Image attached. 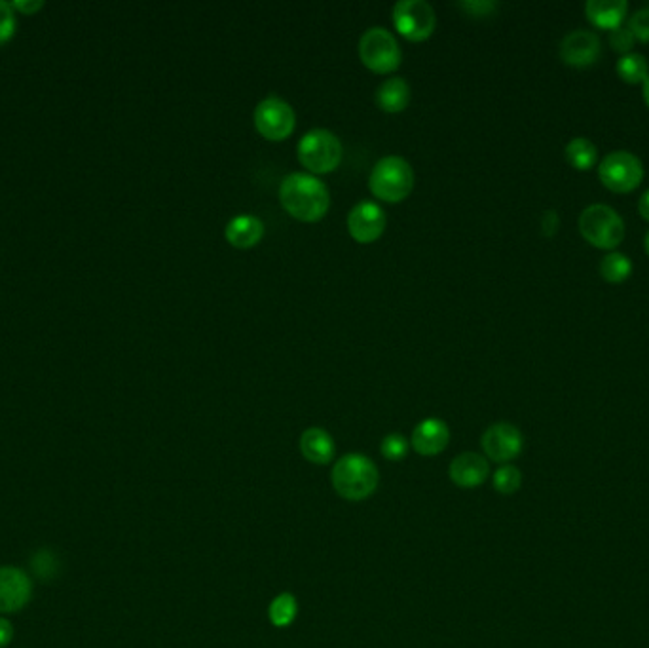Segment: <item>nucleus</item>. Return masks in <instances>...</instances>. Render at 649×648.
Wrapping results in <instances>:
<instances>
[{"instance_id": "1", "label": "nucleus", "mask_w": 649, "mask_h": 648, "mask_svg": "<svg viewBox=\"0 0 649 648\" xmlns=\"http://www.w3.org/2000/svg\"><path fill=\"white\" fill-rule=\"evenodd\" d=\"M283 208L300 221H316L329 210V189L312 173H289L279 185Z\"/></svg>"}, {"instance_id": "2", "label": "nucleus", "mask_w": 649, "mask_h": 648, "mask_svg": "<svg viewBox=\"0 0 649 648\" xmlns=\"http://www.w3.org/2000/svg\"><path fill=\"white\" fill-rule=\"evenodd\" d=\"M380 474L371 458L350 453L340 458L333 468L334 491L346 500L359 502L374 495Z\"/></svg>"}, {"instance_id": "3", "label": "nucleus", "mask_w": 649, "mask_h": 648, "mask_svg": "<svg viewBox=\"0 0 649 648\" xmlns=\"http://www.w3.org/2000/svg\"><path fill=\"white\" fill-rule=\"evenodd\" d=\"M369 187L374 196L397 202L407 198L408 192L412 191L414 172L405 158L391 154L376 162L369 177Z\"/></svg>"}, {"instance_id": "4", "label": "nucleus", "mask_w": 649, "mask_h": 648, "mask_svg": "<svg viewBox=\"0 0 649 648\" xmlns=\"http://www.w3.org/2000/svg\"><path fill=\"white\" fill-rule=\"evenodd\" d=\"M579 230L596 248L613 249L625 238V223L617 211L606 204H593L579 215Z\"/></svg>"}, {"instance_id": "5", "label": "nucleus", "mask_w": 649, "mask_h": 648, "mask_svg": "<svg viewBox=\"0 0 649 648\" xmlns=\"http://www.w3.org/2000/svg\"><path fill=\"white\" fill-rule=\"evenodd\" d=\"M298 158L310 172H331L340 164L342 143L331 130H310L298 143Z\"/></svg>"}, {"instance_id": "6", "label": "nucleus", "mask_w": 649, "mask_h": 648, "mask_svg": "<svg viewBox=\"0 0 649 648\" xmlns=\"http://www.w3.org/2000/svg\"><path fill=\"white\" fill-rule=\"evenodd\" d=\"M359 56L376 73H388L399 67L401 48L386 27H371L359 40Z\"/></svg>"}, {"instance_id": "7", "label": "nucleus", "mask_w": 649, "mask_h": 648, "mask_svg": "<svg viewBox=\"0 0 649 648\" xmlns=\"http://www.w3.org/2000/svg\"><path fill=\"white\" fill-rule=\"evenodd\" d=\"M600 181L613 192H631L642 183L644 166L636 154L629 151H613L598 168Z\"/></svg>"}, {"instance_id": "8", "label": "nucleus", "mask_w": 649, "mask_h": 648, "mask_svg": "<svg viewBox=\"0 0 649 648\" xmlns=\"http://www.w3.org/2000/svg\"><path fill=\"white\" fill-rule=\"evenodd\" d=\"M295 122V109L283 97H264L255 109V124L268 139H285L295 130Z\"/></svg>"}, {"instance_id": "9", "label": "nucleus", "mask_w": 649, "mask_h": 648, "mask_svg": "<svg viewBox=\"0 0 649 648\" xmlns=\"http://www.w3.org/2000/svg\"><path fill=\"white\" fill-rule=\"evenodd\" d=\"M397 29L410 40L429 37L435 29V10L426 0H399L393 6Z\"/></svg>"}, {"instance_id": "10", "label": "nucleus", "mask_w": 649, "mask_h": 648, "mask_svg": "<svg viewBox=\"0 0 649 648\" xmlns=\"http://www.w3.org/2000/svg\"><path fill=\"white\" fill-rule=\"evenodd\" d=\"M484 453L494 462H511L522 453L524 439L519 428L509 422H496L483 434Z\"/></svg>"}, {"instance_id": "11", "label": "nucleus", "mask_w": 649, "mask_h": 648, "mask_svg": "<svg viewBox=\"0 0 649 648\" xmlns=\"http://www.w3.org/2000/svg\"><path fill=\"white\" fill-rule=\"evenodd\" d=\"M348 229L357 242H372L386 229V213L376 202H359L348 215Z\"/></svg>"}, {"instance_id": "12", "label": "nucleus", "mask_w": 649, "mask_h": 648, "mask_svg": "<svg viewBox=\"0 0 649 648\" xmlns=\"http://www.w3.org/2000/svg\"><path fill=\"white\" fill-rule=\"evenodd\" d=\"M600 52H602L600 37L587 29L572 31L560 42V58L574 67L591 65L598 59Z\"/></svg>"}, {"instance_id": "13", "label": "nucleus", "mask_w": 649, "mask_h": 648, "mask_svg": "<svg viewBox=\"0 0 649 648\" xmlns=\"http://www.w3.org/2000/svg\"><path fill=\"white\" fill-rule=\"evenodd\" d=\"M33 593L31 580L21 569H0V612H16L23 609Z\"/></svg>"}, {"instance_id": "14", "label": "nucleus", "mask_w": 649, "mask_h": 648, "mask_svg": "<svg viewBox=\"0 0 649 648\" xmlns=\"http://www.w3.org/2000/svg\"><path fill=\"white\" fill-rule=\"evenodd\" d=\"M490 474V466L488 460L481 457L479 453H462L450 462L448 468V476L458 485L464 489H473L483 485L484 481L488 479Z\"/></svg>"}, {"instance_id": "15", "label": "nucleus", "mask_w": 649, "mask_h": 648, "mask_svg": "<svg viewBox=\"0 0 649 648\" xmlns=\"http://www.w3.org/2000/svg\"><path fill=\"white\" fill-rule=\"evenodd\" d=\"M450 439L446 422L439 419L422 420L412 432V447L424 457H435L443 453Z\"/></svg>"}, {"instance_id": "16", "label": "nucleus", "mask_w": 649, "mask_h": 648, "mask_svg": "<svg viewBox=\"0 0 649 648\" xmlns=\"http://www.w3.org/2000/svg\"><path fill=\"white\" fill-rule=\"evenodd\" d=\"M264 234V225L259 217L242 213L228 221L226 225V238L236 248H251L259 242Z\"/></svg>"}, {"instance_id": "17", "label": "nucleus", "mask_w": 649, "mask_h": 648, "mask_svg": "<svg viewBox=\"0 0 649 648\" xmlns=\"http://www.w3.org/2000/svg\"><path fill=\"white\" fill-rule=\"evenodd\" d=\"M300 451L312 464H329L334 458V439L323 428H308L300 438Z\"/></svg>"}, {"instance_id": "18", "label": "nucleus", "mask_w": 649, "mask_h": 648, "mask_svg": "<svg viewBox=\"0 0 649 648\" xmlns=\"http://www.w3.org/2000/svg\"><path fill=\"white\" fill-rule=\"evenodd\" d=\"M629 4L625 0H589L585 14L594 25L604 29H615L627 16Z\"/></svg>"}, {"instance_id": "19", "label": "nucleus", "mask_w": 649, "mask_h": 648, "mask_svg": "<svg viewBox=\"0 0 649 648\" xmlns=\"http://www.w3.org/2000/svg\"><path fill=\"white\" fill-rule=\"evenodd\" d=\"M408 101H410V86L405 78H388L376 90V103L382 111L399 113L407 107Z\"/></svg>"}, {"instance_id": "20", "label": "nucleus", "mask_w": 649, "mask_h": 648, "mask_svg": "<svg viewBox=\"0 0 649 648\" xmlns=\"http://www.w3.org/2000/svg\"><path fill=\"white\" fill-rule=\"evenodd\" d=\"M298 614L297 597L291 593H279L268 607L270 622L276 628H289Z\"/></svg>"}, {"instance_id": "21", "label": "nucleus", "mask_w": 649, "mask_h": 648, "mask_svg": "<svg viewBox=\"0 0 649 648\" xmlns=\"http://www.w3.org/2000/svg\"><path fill=\"white\" fill-rule=\"evenodd\" d=\"M596 145L587 137H575L566 147V158L577 170H589L596 162Z\"/></svg>"}, {"instance_id": "22", "label": "nucleus", "mask_w": 649, "mask_h": 648, "mask_svg": "<svg viewBox=\"0 0 649 648\" xmlns=\"http://www.w3.org/2000/svg\"><path fill=\"white\" fill-rule=\"evenodd\" d=\"M632 272L631 259L625 253L613 251L610 255H606L600 263V274L604 276V280L617 284V282H625Z\"/></svg>"}, {"instance_id": "23", "label": "nucleus", "mask_w": 649, "mask_h": 648, "mask_svg": "<svg viewBox=\"0 0 649 648\" xmlns=\"http://www.w3.org/2000/svg\"><path fill=\"white\" fill-rule=\"evenodd\" d=\"M617 73L623 80L632 82V84L644 82L649 75L648 59L644 58L642 54L629 52L617 61Z\"/></svg>"}, {"instance_id": "24", "label": "nucleus", "mask_w": 649, "mask_h": 648, "mask_svg": "<svg viewBox=\"0 0 649 648\" xmlns=\"http://www.w3.org/2000/svg\"><path fill=\"white\" fill-rule=\"evenodd\" d=\"M522 485V474L515 466H501L494 474V487L501 495H513Z\"/></svg>"}, {"instance_id": "25", "label": "nucleus", "mask_w": 649, "mask_h": 648, "mask_svg": "<svg viewBox=\"0 0 649 648\" xmlns=\"http://www.w3.org/2000/svg\"><path fill=\"white\" fill-rule=\"evenodd\" d=\"M408 441L401 434H390L382 439V455L388 460H403L407 457Z\"/></svg>"}, {"instance_id": "26", "label": "nucleus", "mask_w": 649, "mask_h": 648, "mask_svg": "<svg viewBox=\"0 0 649 648\" xmlns=\"http://www.w3.org/2000/svg\"><path fill=\"white\" fill-rule=\"evenodd\" d=\"M14 33H16L14 6L6 0H0V44L12 39Z\"/></svg>"}, {"instance_id": "27", "label": "nucleus", "mask_w": 649, "mask_h": 648, "mask_svg": "<svg viewBox=\"0 0 649 648\" xmlns=\"http://www.w3.org/2000/svg\"><path fill=\"white\" fill-rule=\"evenodd\" d=\"M629 31L634 39L649 40V8L634 12L629 21Z\"/></svg>"}, {"instance_id": "28", "label": "nucleus", "mask_w": 649, "mask_h": 648, "mask_svg": "<svg viewBox=\"0 0 649 648\" xmlns=\"http://www.w3.org/2000/svg\"><path fill=\"white\" fill-rule=\"evenodd\" d=\"M610 44H612L617 52L629 54V50H631L632 44H634V37H632L631 31H629V27H621L619 25V27L612 29Z\"/></svg>"}, {"instance_id": "29", "label": "nucleus", "mask_w": 649, "mask_h": 648, "mask_svg": "<svg viewBox=\"0 0 649 648\" xmlns=\"http://www.w3.org/2000/svg\"><path fill=\"white\" fill-rule=\"evenodd\" d=\"M12 637H14V628H12V624H10L8 620L0 618V648L10 645Z\"/></svg>"}, {"instance_id": "30", "label": "nucleus", "mask_w": 649, "mask_h": 648, "mask_svg": "<svg viewBox=\"0 0 649 648\" xmlns=\"http://www.w3.org/2000/svg\"><path fill=\"white\" fill-rule=\"evenodd\" d=\"M462 6H464V8H467V10H473V12H477V14L481 16V14H486V12L494 10V8H496V2H464Z\"/></svg>"}, {"instance_id": "31", "label": "nucleus", "mask_w": 649, "mask_h": 648, "mask_svg": "<svg viewBox=\"0 0 649 648\" xmlns=\"http://www.w3.org/2000/svg\"><path fill=\"white\" fill-rule=\"evenodd\" d=\"M14 8H18V10H21V12H29V14H33V12H37L38 8H42L44 6V2H40V0H35V2H25V0H16L14 4H12Z\"/></svg>"}, {"instance_id": "32", "label": "nucleus", "mask_w": 649, "mask_h": 648, "mask_svg": "<svg viewBox=\"0 0 649 648\" xmlns=\"http://www.w3.org/2000/svg\"><path fill=\"white\" fill-rule=\"evenodd\" d=\"M557 225V213H555V211H547V213L543 215V229H545V232H547V234H553V232L557 230Z\"/></svg>"}, {"instance_id": "33", "label": "nucleus", "mask_w": 649, "mask_h": 648, "mask_svg": "<svg viewBox=\"0 0 649 648\" xmlns=\"http://www.w3.org/2000/svg\"><path fill=\"white\" fill-rule=\"evenodd\" d=\"M638 211L642 213L644 219H648L649 221V191L644 192L642 198L638 200Z\"/></svg>"}, {"instance_id": "34", "label": "nucleus", "mask_w": 649, "mask_h": 648, "mask_svg": "<svg viewBox=\"0 0 649 648\" xmlns=\"http://www.w3.org/2000/svg\"><path fill=\"white\" fill-rule=\"evenodd\" d=\"M644 97H646V103L649 105V75L646 80H644Z\"/></svg>"}, {"instance_id": "35", "label": "nucleus", "mask_w": 649, "mask_h": 648, "mask_svg": "<svg viewBox=\"0 0 649 648\" xmlns=\"http://www.w3.org/2000/svg\"><path fill=\"white\" fill-rule=\"evenodd\" d=\"M646 251H648L649 253V230H648V234H646Z\"/></svg>"}]
</instances>
